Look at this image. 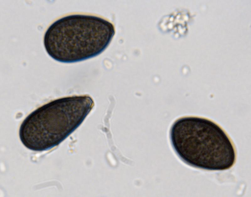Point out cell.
<instances>
[{"label":"cell","mask_w":251,"mask_h":197,"mask_svg":"<svg viewBox=\"0 0 251 197\" xmlns=\"http://www.w3.org/2000/svg\"><path fill=\"white\" fill-rule=\"evenodd\" d=\"M172 147L179 157L192 167L223 171L235 164L236 152L228 134L218 124L205 117L186 116L177 119L170 131Z\"/></svg>","instance_id":"1"},{"label":"cell","mask_w":251,"mask_h":197,"mask_svg":"<svg viewBox=\"0 0 251 197\" xmlns=\"http://www.w3.org/2000/svg\"><path fill=\"white\" fill-rule=\"evenodd\" d=\"M115 33L114 24L96 16L73 14L56 20L46 30L44 45L49 55L62 63L95 57L109 46Z\"/></svg>","instance_id":"2"},{"label":"cell","mask_w":251,"mask_h":197,"mask_svg":"<svg viewBox=\"0 0 251 197\" xmlns=\"http://www.w3.org/2000/svg\"><path fill=\"white\" fill-rule=\"evenodd\" d=\"M89 96L63 97L34 111L22 122L20 139L28 149L41 152L59 145L82 123L94 106Z\"/></svg>","instance_id":"3"}]
</instances>
